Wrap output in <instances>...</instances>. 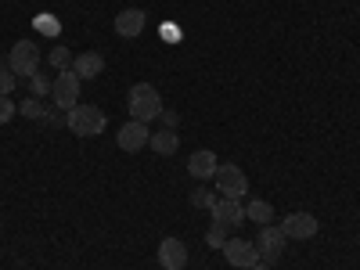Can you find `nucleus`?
Listing matches in <instances>:
<instances>
[{"mask_svg": "<svg viewBox=\"0 0 360 270\" xmlns=\"http://www.w3.org/2000/svg\"><path fill=\"white\" fill-rule=\"evenodd\" d=\"M18 112H22V115H29V119H40V115H44L40 98H29V101H22V105H18Z\"/></svg>", "mask_w": 360, "mask_h": 270, "instance_id": "21", "label": "nucleus"}, {"mask_svg": "<svg viewBox=\"0 0 360 270\" xmlns=\"http://www.w3.org/2000/svg\"><path fill=\"white\" fill-rule=\"evenodd\" d=\"M148 137H152L148 123H137V119H130L127 127H119V137H115V144L123 148V152H141V148H148Z\"/></svg>", "mask_w": 360, "mask_h": 270, "instance_id": "9", "label": "nucleus"}, {"mask_svg": "<svg viewBox=\"0 0 360 270\" xmlns=\"http://www.w3.org/2000/svg\"><path fill=\"white\" fill-rule=\"evenodd\" d=\"M79 76L72 72V69H65V72H58L54 79H51V98H54V105L58 108H76L79 105Z\"/></svg>", "mask_w": 360, "mask_h": 270, "instance_id": "5", "label": "nucleus"}, {"mask_svg": "<svg viewBox=\"0 0 360 270\" xmlns=\"http://www.w3.org/2000/svg\"><path fill=\"white\" fill-rule=\"evenodd\" d=\"M162 119H166V130H173V127H176V115H173V112H162Z\"/></svg>", "mask_w": 360, "mask_h": 270, "instance_id": "24", "label": "nucleus"}, {"mask_svg": "<svg viewBox=\"0 0 360 270\" xmlns=\"http://www.w3.org/2000/svg\"><path fill=\"white\" fill-rule=\"evenodd\" d=\"M245 217L252 220V224H274V205H270V202H263V198H252L249 205H245Z\"/></svg>", "mask_w": 360, "mask_h": 270, "instance_id": "16", "label": "nucleus"}, {"mask_svg": "<svg viewBox=\"0 0 360 270\" xmlns=\"http://www.w3.org/2000/svg\"><path fill=\"white\" fill-rule=\"evenodd\" d=\"M281 231H285V238L307 242V238H314V234L321 231V224H317V217H314V213H292V217H285Z\"/></svg>", "mask_w": 360, "mask_h": 270, "instance_id": "8", "label": "nucleus"}, {"mask_svg": "<svg viewBox=\"0 0 360 270\" xmlns=\"http://www.w3.org/2000/svg\"><path fill=\"white\" fill-rule=\"evenodd\" d=\"M127 108H130V119H137V123H152V119L162 115V98L152 83H134L127 94Z\"/></svg>", "mask_w": 360, "mask_h": 270, "instance_id": "1", "label": "nucleus"}, {"mask_svg": "<svg viewBox=\"0 0 360 270\" xmlns=\"http://www.w3.org/2000/svg\"><path fill=\"white\" fill-rule=\"evenodd\" d=\"M8 69L22 79H33L37 69H40V47L33 40H18L11 51H8Z\"/></svg>", "mask_w": 360, "mask_h": 270, "instance_id": "3", "label": "nucleus"}, {"mask_svg": "<svg viewBox=\"0 0 360 270\" xmlns=\"http://www.w3.org/2000/svg\"><path fill=\"white\" fill-rule=\"evenodd\" d=\"M144 25H148V15L141 8H127V11L115 15V33L123 40H137L144 33Z\"/></svg>", "mask_w": 360, "mask_h": 270, "instance_id": "10", "label": "nucleus"}, {"mask_svg": "<svg viewBox=\"0 0 360 270\" xmlns=\"http://www.w3.org/2000/svg\"><path fill=\"white\" fill-rule=\"evenodd\" d=\"M51 65H54V69H62V72H65V69L72 65V54H69L65 47H54V51H51Z\"/></svg>", "mask_w": 360, "mask_h": 270, "instance_id": "17", "label": "nucleus"}, {"mask_svg": "<svg viewBox=\"0 0 360 270\" xmlns=\"http://www.w3.org/2000/svg\"><path fill=\"white\" fill-rule=\"evenodd\" d=\"M213 180H217V191L224 198H238V202H242L249 195V176L238 169V162H220V169H217Z\"/></svg>", "mask_w": 360, "mask_h": 270, "instance_id": "4", "label": "nucleus"}, {"mask_svg": "<svg viewBox=\"0 0 360 270\" xmlns=\"http://www.w3.org/2000/svg\"><path fill=\"white\" fill-rule=\"evenodd\" d=\"M72 72H76L79 79H94V76L105 72V58H101L98 51H83V54L72 58Z\"/></svg>", "mask_w": 360, "mask_h": 270, "instance_id": "13", "label": "nucleus"}, {"mask_svg": "<svg viewBox=\"0 0 360 270\" xmlns=\"http://www.w3.org/2000/svg\"><path fill=\"white\" fill-rule=\"evenodd\" d=\"M15 112H18V105H15L11 98H4V94H0V127H4V123H11V119H15Z\"/></svg>", "mask_w": 360, "mask_h": 270, "instance_id": "18", "label": "nucleus"}, {"mask_svg": "<svg viewBox=\"0 0 360 270\" xmlns=\"http://www.w3.org/2000/svg\"><path fill=\"white\" fill-rule=\"evenodd\" d=\"M191 205H198V209H213V205H217V198L209 195L205 188H198V191H191Z\"/></svg>", "mask_w": 360, "mask_h": 270, "instance_id": "20", "label": "nucleus"}, {"mask_svg": "<svg viewBox=\"0 0 360 270\" xmlns=\"http://www.w3.org/2000/svg\"><path fill=\"white\" fill-rule=\"evenodd\" d=\"M224 256H227L231 266H242V270H249L252 263H259V249H256V242H242V238H227Z\"/></svg>", "mask_w": 360, "mask_h": 270, "instance_id": "7", "label": "nucleus"}, {"mask_svg": "<svg viewBox=\"0 0 360 270\" xmlns=\"http://www.w3.org/2000/svg\"><path fill=\"white\" fill-rule=\"evenodd\" d=\"M29 83H33V98H40V94H47V90H51V83H47V79H40V72H37L33 79H29Z\"/></svg>", "mask_w": 360, "mask_h": 270, "instance_id": "23", "label": "nucleus"}, {"mask_svg": "<svg viewBox=\"0 0 360 270\" xmlns=\"http://www.w3.org/2000/svg\"><path fill=\"white\" fill-rule=\"evenodd\" d=\"M249 270H270V266H266V263H263V259H259V263H252V266H249Z\"/></svg>", "mask_w": 360, "mask_h": 270, "instance_id": "25", "label": "nucleus"}, {"mask_svg": "<svg viewBox=\"0 0 360 270\" xmlns=\"http://www.w3.org/2000/svg\"><path fill=\"white\" fill-rule=\"evenodd\" d=\"M213 220L220 224V227H238L245 220V205L238 202V198H220L217 205H213Z\"/></svg>", "mask_w": 360, "mask_h": 270, "instance_id": "12", "label": "nucleus"}, {"mask_svg": "<svg viewBox=\"0 0 360 270\" xmlns=\"http://www.w3.org/2000/svg\"><path fill=\"white\" fill-rule=\"evenodd\" d=\"M217 169H220V162H217V155L209 152V148H202V152H195V155L188 159V173H191V176H198V180L217 176Z\"/></svg>", "mask_w": 360, "mask_h": 270, "instance_id": "14", "label": "nucleus"}, {"mask_svg": "<svg viewBox=\"0 0 360 270\" xmlns=\"http://www.w3.org/2000/svg\"><path fill=\"white\" fill-rule=\"evenodd\" d=\"M148 144H152L155 155H173L176 144H180V137H176V130H159V134L148 137Z\"/></svg>", "mask_w": 360, "mask_h": 270, "instance_id": "15", "label": "nucleus"}, {"mask_svg": "<svg viewBox=\"0 0 360 270\" xmlns=\"http://www.w3.org/2000/svg\"><path fill=\"white\" fill-rule=\"evenodd\" d=\"M11 90H15V72L11 69H0V94L11 98Z\"/></svg>", "mask_w": 360, "mask_h": 270, "instance_id": "22", "label": "nucleus"}, {"mask_svg": "<svg viewBox=\"0 0 360 270\" xmlns=\"http://www.w3.org/2000/svg\"><path fill=\"white\" fill-rule=\"evenodd\" d=\"M285 242H288V238H285V231L266 224V227L259 231V238H256L259 259H263V263H274V259H281V252H285Z\"/></svg>", "mask_w": 360, "mask_h": 270, "instance_id": "6", "label": "nucleus"}, {"mask_svg": "<svg viewBox=\"0 0 360 270\" xmlns=\"http://www.w3.org/2000/svg\"><path fill=\"white\" fill-rule=\"evenodd\" d=\"M205 242L213 245V249H224V245H227V227H220V224H217L213 231L205 234Z\"/></svg>", "mask_w": 360, "mask_h": 270, "instance_id": "19", "label": "nucleus"}, {"mask_svg": "<svg viewBox=\"0 0 360 270\" xmlns=\"http://www.w3.org/2000/svg\"><path fill=\"white\" fill-rule=\"evenodd\" d=\"M159 263H162V270H184L188 245L180 242V238H162L159 242Z\"/></svg>", "mask_w": 360, "mask_h": 270, "instance_id": "11", "label": "nucleus"}, {"mask_svg": "<svg viewBox=\"0 0 360 270\" xmlns=\"http://www.w3.org/2000/svg\"><path fill=\"white\" fill-rule=\"evenodd\" d=\"M65 127H69L72 137H98L108 127V119H105V112L98 105H76L65 115Z\"/></svg>", "mask_w": 360, "mask_h": 270, "instance_id": "2", "label": "nucleus"}]
</instances>
